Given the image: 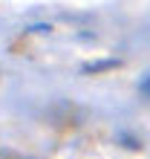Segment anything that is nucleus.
<instances>
[{"instance_id": "f257e3e1", "label": "nucleus", "mask_w": 150, "mask_h": 159, "mask_svg": "<svg viewBox=\"0 0 150 159\" xmlns=\"http://www.w3.org/2000/svg\"><path fill=\"white\" fill-rule=\"evenodd\" d=\"M113 67H118V61H116V58H107V61L87 64V67H84V72H101V70H113Z\"/></svg>"}]
</instances>
